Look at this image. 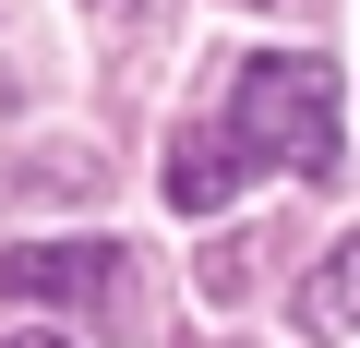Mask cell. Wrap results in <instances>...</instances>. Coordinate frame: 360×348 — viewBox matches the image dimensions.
<instances>
[{"label":"cell","instance_id":"5","mask_svg":"<svg viewBox=\"0 0 360 348\" xmlns=\"http://www.w3.org/2000/svg\"><path fill=\"white\" fill-rule=\"evenodd\" d=\"M13 348H72V336H13Z\"/></svg>","mask_w":360,"mask_h":348},{"label":"cell","instance_id":"2","mask_svg":"<svg viewBox=\"0 0 360 348\" xmlns=\"http://www.w3.org/2000/svg\"><path fill=\"white\" fill-rule=\"evenodd\" d=\"M120 240H13L0 252V276H13V300H60V312H120Z\"/></svg>","mask_w":360,"mask_h":348},{"label":"cell","instance_id":"4","mask_svg":"<svg viewBox=\"0 0 360 348\" xmlns=\"http://www.w3.org/2000/svg\"><path fill=\"white\" fill-rule=\"evenodd\" d=\"M300 336H312V348H348V336H360V240H336V252L312 264V288H300Z\"/></svg>","mask_w":360,"mask_h":348},{"label":"cell","instance_id":"1","mask_svg":"<svg viewBox=\"0 0 360 348\" xmlns=\"http://www.w3.org/2000/svg\"><path fill=\"white\" fill-rule=\"evenodd\" d=\"M336 144H348L336 72H324L312 49H252L240 84H229V156H240V168H300V181H324Z\"/></svg>","mask_w":360,"mask_h":348},{"label":"cell","instance_id":"3","mask_svg":"<svg viewBox=\"0 0 360 348\" xmlns=\"http://www.w3.org/2000/svg\"><path fill=\"white\" fill-rule=\"evenodd\" d=\"M229 193H240L229 132H205V120H193V132H168V205H180V217H217Z\"/></svg>","mask_w":360,"mask_h":348}]
</instances>
